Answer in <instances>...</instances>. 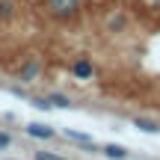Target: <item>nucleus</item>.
I'll list each match as a JSON object with an SVG mask.
<instances>
[{
  "mask_svg": "<svg viewBox=\"0 0 160 160\" xmlns=\"http://www.w3.org/2000/svg\"><path fill=\"white\" fill-rule=\"evenodd\" d=\"M48 12H51L53 18H59V21H68V18H77L80 9H83V3L80 0H45Z\"/></svg>",
  "mask_w": 160,
  "mask_h": 160,
  "instance_id": "nucleus-1",
  "label": "nucleus"
},
{
  "mask_svg": "<svg viewBox=\"0 0 160 160\" xmlns=\"http://www.w3.org/2000/svg\"><path fill=\"white\" fill-rule=\"evenodd\" d=\"M39 74H42V62L39 59H27V62L18 68V80H21V83H33V80H39Z\"/></svg>",
  "mask_w": 160,
  "mask_h": 160,
  "instance_id": "nucleus-2",
  "label": "nucleus"
},
{
  "mask_svg": "<svg viewBox=\"0 0 160 160\" xmlns=\"http://www.w3.org/2000/svg\"><path fill=\"white\" fill-rule=\"evenodd\" d=\"M71 74H74L77 80H89L92 74H95V65H92V59H89V57L74 59V65H71Z\"/></svg>",
  "mask_w": 160,
  "mask_h": 160,
  "instance_id": "nucleus-3",
  "label": "nucleus"
},
{
  "mask_svg": "<svg viewBox=\"0 0 160 160\" xmlns=\"http://www.w3.org/2000/svg\"><path fill=\"white\" fill-rule=\"evenodd\" d=\"M27 137H33V139H53L57 131H53L51 125H42V122H30L27 125Z\"/></svg>",
  "mask_w": 160,
  "mask_h": 160,
  "instance_id": "nucleus-4",
  "label": "nucleus"
},
{
  "mask_svg": "<svg viewBox=\"0 0 160 160\" xmlns=\"http://www.w3.org/2000/svg\"><path fill=\"white\" fill-rule=\"evenodd\" d=\"M101 154L107 160H128V148H125V145H116V142H104Z\"/></svg>",
  "mask_w": 160,
  "mask_h": 160,
  "instance_id": "nucleus-5",
  "label": "nucleus"
},
{
  "mask_svg": "<svg viewBox=\"0 0 160 160\" xmlns=\"http://www.w3.org/2000/svg\"><path fill=\"white\" fill-rule=\"evenodd\" d=\"M133 125H137L142 133H157V131H160V125H157L154 119H142V116H137V119H133Z\"/></svg>",
  "mask_w": 160,
  "mask_h": 160,
  "instance_id": "nucleus-6",
  "label": "nucleus"
},
{
  "mask_svg": "<svg viewBox=\"0 0 160 160\" xmlns=\"http://www.w3.org/2000/svg\"><path fill=\"white\" fill-rule=\"evenodd\" d=\"M15 18V0H0V21H12Z\"/></svg>",
  "mask_w": 160,
  "mask_h": 160,
  "instance_id": "nucleus-7",
  "label": "nucleus"
},
{
  "mask_svg": "<svg viewBox=\"0 0 160 160\" xmlns=\"http://www.w3.org/2000/svg\"><path fill=\"white\" fill-rule=\"evenodd\" d=\"M48 101H51V107H71V98L62 95V92H51V95H45Z\"/></svg>",
  "mask_w": 160,
  "mask_h": 160,
  "instance_id": "nucleus-8",
  "label": "nucleus"
},
{
  "mask_svg": "<svg viewBox=\"0 0 160 160\" xmlns=\"http://www.w3.org/2000/svg\"><path fill=\"white\" fill-rule=\"evenodd\" d=\"M36 160H65V157L53 154V151H36Z\"/></svg>",
  "mask_w": 160,
  "mask_h": 160,
  "instance_id": "nucleus-9",
  "label": "nucleus"
},
{
  "mask_svg": "<svg viewBox=\"0 0 160 160\" xmlns=\"http://www.w3.org/2000/svg\"><path fill=\"white\" fill-rule=\"evenodd\" d=\"M9 145H12V137H9L6 131H0V151H6Z\"/></svg>",
  "mask_w": 160,
  "mask_h": 160,
  "instance_id": "nucleus-10",
  "label": "nucleus"
},
{
  "mask_svg": "<svg viewBox=\"0 0 160 160\" xmlns=\"http://www.w3.org/2000/svg\"><path fill=\"white\" fill-rule=\"evenodd\" d=\"M33 107L36 110H51V101L48 98H33Z\"/></svg>",
  "mask_w": 160,
  "mask_h": 160,
  "instance_id": "nucleus-11",
  "label": "nucleus"
},
{
  "mask_svg": "<svg viewBox=\"0 0 160 160\" xmlns=\"http://www.w3.org/2000/svg\"><path fill=\"white\" fill-rule=\"evenodd\" d=\"M110 27H113V30H119V27H125V18H122V15H119V18H113V21H110Z\"/></svg>",
  "mask_w": 160,
  "mask_h": 160,
  "instance_id": "nucleus-12",
  "label": "nucleus"
},
{
  "mask_svg": "<svg viewBox=\"0 0 160 160\" xmlns=\"http://www.w3.org/2000/svg\"><path fill=\"white\" fill-rule=\"evenodd\" d=\"M6 160H15V157H6Z\"/></svg>",
  "mask_w": 160,
  "mask_h": 160,
  "instance_id": "nucleus-13",
  "label": "nucleus"
}]
</instances>
